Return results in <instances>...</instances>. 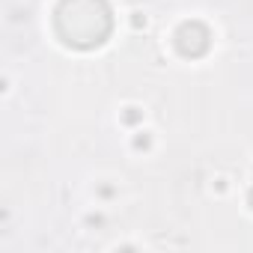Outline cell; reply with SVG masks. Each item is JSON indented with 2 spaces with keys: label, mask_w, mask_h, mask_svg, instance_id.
I'll use <instances>...</instances> for the list:
<instances>
[{
  "label": "cell",
  "mask_w": 253,
  "mask_h": 253,
  "mask_svg": "<svg viewBox=\"0 0 253 253\" xmlns=\"http://www.w3.org/2000/svg\"><path fill=\"white\" fill-rule=\"evenodd\" d=\"M250 206H253V191H250Z\"/></svg>",
  "instance_id": "cell-2"
},
{
  "label": "cell",
  "mask_w": 253,
  "mask_h": 253,
  "mask_svg": "<svg viewBox=\"0 0 253 253\" xmlns=\"http://www.w3.org/2000/svg\"><path fill=\"white\" fill-rule=\"evenodd\" d=\"M206 48H209V33H206L203 24H185V27L179 30V51H182V54L200 57Z\"/></svg>",
  "instance_id": "cell-1"
}]
</instances>
